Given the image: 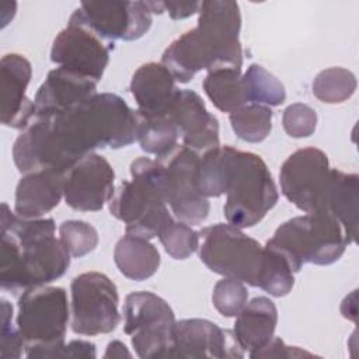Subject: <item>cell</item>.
Segmentation results:
<instances>
[{
  "label": "cell",
  "instance_id": "6da1fadb",
  "mask_svg": "<svg viewBox=\"0 0 359 359\" xmlns=\"http://www.w3.org/2000/svg\"><path fill=\"white\" fill-rule=\"evenodd\" d=\"M136 133V111L116 94L97 93L69 111L35 118L15 139L13 160L24 174L65 172L95 149L132 144Z\"/></svg>",
  "mask_w": 359,
  "mask_h": 359
},
{
  "label": "cell",
  "instance_id": "7a4b0ae2",
  "mask_svg": "<svg viewBox=\"0 0 359 359\" xmlns=\"http://www.w3.org/2000/svg\"><path fill=\"white\" fill-rule=\"evenodd\" d=\"M70 257L55 237L52 217H20L1 203V289L17 293L48 285L65 275Z\"/></svg>",
  "mask_w": 359,
  "mask_h": 359
},
{
  "label": "cell",
  "instance_id": "3957f363",
  "mask_svg": "<svg viewBox=\"0 0 359 359\" xmlns=\"http://www.w3.org/2000/svg\"><path fill=\"white\" fill-rule=\"evenodd\" d=\"M198 14L196 27L175 38L161 56V63L180 83H188L201 70L243 66L238 3L201 1Z\"/></svg>",
  "mask_w": 359,
  "mask_h": 359
},
{
  "label": "cell",
  "instance_id": "277c9868",
  "mask_svg": "<svg viewBox=\"0 0 359 359\" xmlns=\"http://www.w3.org/2000/svg\"><path fill=\"white\" fill-rule=\"evenodd\" d=\"M130 177L115 188L108 201L109 212L125 223L126 234L154 238L172 219L167 208L165 167L161 161L139 157L130 164Z\"/></svg>",
  "mask_w": 359,
  "mask_h": 359
},
{
  "label": "cell",
  "instance_id": "5b68a950",
  "mask_svg": "<svg viewBox=\"0 0 359 359\" xmlns=\"http://www.w3.org/2000/svg\"><path fill=\"white\" fill-rule=\"evenodd\" d=\"M348 244L342 224L331 213L313 212L282 223L265 245L280 252L296 273L304 264H334Z\"/></svg>",
  "mask_w": 359,
  "mask_h": 359
},
{
  "label": "cell",
  "instance_id": "8992f818",
  "mask_svg": "<svg viewBox=\"0 0 359 359\" xmlns=\"http://www.w3.org/2000/svg\"><path fill=\"white\" fill-rule=\"evenodd\" d=\"M278 188L265 161L255 153L234 149L223 212L227 223L252 227L276 205Z\"/></svg>",
  "mask_w": 359,
  "mask_h": 359
},
{
  "label": "cell",
  "instance_id": "52a82bcc",
  "mask_svg": "<svg viewBox=\"0 0 359 359\" xmlns=\"http://www.w3.org/2000/svg\"><path fill=\"white\" fill-rule=\"evenodd\" d=\"M69 302L60 286H35L22 292L17 303L15 324L25 342L27 358H49L65 344Z\"/></svg>",
  "mask_w": 359,
  "mask_h": 359
},
{
  "label": "cell",
  "instance_id": "ba28073f",
  "mask_svg": "<svg viewBox=\"0 0 359 359\" xmlns=\"http://www.w3.org/2000/svg\"><path fill=\"white\" fill-rule=\"evenodd\" d=\"M199 258L215 273L258 286L264 268V247L230 223H216L199 231Z\"/></svg>",
  "mask_w": 359,
  "mask_h": 359
},
{
  "label": "cell",
  "instance_id": "9c48e42d",
  "mask_svg": "<svg viewBox=\"0 0 359 359\" xmlns=\"http://www.w3.org/2000/svg\"><path fill=\"white\" fill-rule=\"evenodd\" d=\"M123 331L139 358H168L175 316L160 296L142 290L125 297Z\"/></svg>",
  "mask_w": 359,
  "mask_h": 359
},
{
  "label": "cell",
  "instance_id": "30bf717a",
  "mask_svg": "<svg viewBox=\"0 0 359 359\" xmlns=\"http://www.w3.org/2000/svg\"><path fill=\"white\" fill-rule=\"evenodd\" d=\"M72 330L79 335L112 332L121 321L116 285L101 272H84L70 285Z\"/></svg>",
  "mask_w": 359,
  "mask_h": 359
},
{
  "label": "cell",
  "instance_id": "8fae6325",
  "mask_svg": "<svg viewBox=\"0 0 359 359\" xmlns=\"http://www.w3.org/2000/svg\"><path fill=\"white\" fill-rule=\"evenodd\" d=\"M332 168L327 154L317 147L292 153L279 171L285 198L304 213L325 212Z\"/></svg>",
  "mask_w": 359,
  "mask_h": 359
},
{
  "label": "cell",
  "instance_id": "7c38bea8",
  "mask_svg": "<svg viewBox=\"0 0 359 359\" xmlns=\"http://www.w3.org/2000/svg\"><path fill=\"white\" fill-rule=\"evenodd\" d=\"M87 27L105 41H135L142 38L153 22L146 1H84L69 18Z\"/></svg>",
  "mask_w": 359,
  "mask_h": 359
},
{
  "label": "cell",
  "instance_id": "4fadbf2b",
  "mask_svg": "<svg viewBox=\"0 0 359 359\" xmlns=\"http://www.w3.org/2000/svg\"><path fill=\"white\" fill-rule=\"evenodd\" d=\"M199 154L185 146H177L165 161L167 205L171 208L175 219L189 226L201 224L209 215V201L202 196L195 187V170Z\"/></svg>",
  "mask_w": 359,
  "mask_h": 359
},
{
  "label": "cell",
  "instance_id": "5bb4252c",
  "mask_svg": "<svg viewBox=\"0 0 359 359\" xmlns=\"http://www.w3.org/2000/svg\"><path fill=\"white\" fill-rule=\"evenodd\" d=\"M111 49L114 43L87 27L69 21L53 39L50 60L98 83L108 66Z\"/></svg>",
  "mask_w": 359,
  "mask_h": 359
},
{
  "label": "cell",
  "instance_id": "9a60e30c",
  "mask_svg": "<svg viewBox=\"0 0 359 359\" xmlns=\"http://www.w3.org/2000/svg\"><path fill=\"white\" fill-rule=\"evenodd\" d=\"M115 172L107 158L90 153L63 174V198L80 212L101 210L115 191Z\"/></svg>",
  "mask_w": 359,
  "mask_h": 359
},
{
  "label": "cell",
  "instance_id": "2e32d148",
  "mask_svg": "<svg viewBox=\"0 0 359 359\" xmlns=\"http://www.w3.org/2000/svg\"><path fill=\"white\" fill-rule=\"evenodd\" d=\"M233 331L203 318L175 321L168 358H244Z\"/></svg>",
  "mask_w": 359,
  "mask_h": 359
},
{
  "label": "cell",
  "instance_id": "e0dca14e",
  "mask_svg": "<svg viewBox=\"0 0 359 359\" xmlns=\"http://www.w3.org/2000/svg\"><path fill=\"white\" fill-rule=\"evenodd\" d=\"M167 112L180 130L182 146L199 156L220 146L219 122L195 91L178 90Z\"/></svg>",
  "mask_w": 359,
  "mask_h": 359
},
{
  "label": "cell",
  "instance_id": "ac0fdd59",
  "mask_svg": "<svg viewBox=\"0 0 359 359\" xmlns=\"http://www.w3.org/2000/svg\"><path fill=\"white\" fill-rule=\"evenodd\" d=\"M1 73V123L25 129L35 118V105L27 97L32 67L20 53H7L0 62Z\"/></svg>",
  "mask_w": 359,
  "mask_h": 359
},
{
  "label": "cell",
  "instance_id": "d6986e66",
  "mask_svg": "<svg viewBox=\"0 0 359 359\" xmlns=\"http://www.w3.org/2000/svg\"><path fill=\"white\" fill-rule=\"evenodd\" d=\"M95 90L97 81L59 66L48 73L34 97L35 118L69 111L97 94Z\"/></svg>",
  "mask_w": 359,
  "mask_h": 359
},
{
  "label": "cell",
  "instance_id": "ffe728a7",
  "mask_svg": "<svg viewBox=\"0 0 359 359\" xmlns=\"http://www.w3.org/2000/svg\"><path fill=\"white\" fill-rule=\"evenodd\" d=\"M63 174L55 170L24 174L15 188L14 212L20 217L38 219L53 210L63 198Z\"/></svg>",
  "mask_w": 359,
  "mask_h": 359
},
{
  "label": "cell",
  "instance_id": "44dd1931",
  "mask_svg": "<svg viewBox=\"0 0 359 359\" xmlns=\"http://www.w3.org/2000/svg\"><path fill=\"white\" fill-rule=\"evenodd\" d=\"M177 91L175 79L161 62L142 65L130 80V93L137 104V111L146 114L165 112Z\"/></svg>",
  "mask_w": 359,
  "mask_h": 359
},
{
  "label": "cell",
  "instance_id": "7402d4cb",
  "mask_svg": "<svg viewBox=\"0 0 359 359\" xmlns=\"http://www.w3.org/2000/svg\"><path fill=\"white\" fill-rule=\"evenodd\" d=\"M278 324V309L265 296H258L247 302L244 309L236 316L233 334L238 345L248 355L266 345Z\"/></svg>",
  "mask_w": 359,
  "mask_h": 359
},
{
  "label": "cell",
  "instance_id": "603a6c76",
  "mask_svg": "<svg viewBox=\"0 0 359 359\" xmlns=\"http://www.w3.org/2000/svg\"><path fill=\"white\" fill-rule=\"evenodd\" d=\"M358 175L332 168L325 212L331 213L344 227L348 243H356L358 234Z\"/></svg>",
  "mask_w": 359,
  "mask_h": 359
},
{
  "label": "cell",
  "instance_id": "cb8c5ba5",
  "mask_svg": "<svg viewBox=\"0 0 359 359\" xmlns=\"http://www.w3.org/2000/svg\"><path fill=\"white\" fill-rule=\"evenodd\" d=\"M114 261L128 279L144 280L157 272L161 258L158 250L147 238L125 234L114 248Z\"/></svg>",
  "mask_w": 359,
  "mask_h": 359
},
{
  "label": "cell",
  "instance_id": "d4e9b609",
  "mask_svg": "<svg viewBox=\"0 0 359 359\" xmlns=\"http://www.w3.org/2000/svg\"><path fill=\"white\" fill-rule=\"evenodd\" d=\"M136 140L143 151L163 158L177 147V142L181 135L167 111L158 114H146L136 109Z\"/></svg>",
  "mask_w": 359,
  "mask_h": 359
},
{
  "label": "cell",
  "instance_id": "484cf974",
  "mask_svg": "<svg viewBox=\"0 0 359 359\" xmlns=\"http://www.w3.org/2000/svg\"><path fill=\"white\" fill-rule=\"evenodd\" d=\"M234 147L219 146L199 157L195 170L196 191L205 198H217L226 194Z\"/></svg>",
  "mask_w": 359,
  "mask_h": 359
},
{
  "label": "cell",
  "instance_id": "4316f807",
  "mask_svg": "<svg viewBox=\"0 0 359 359\" xmlns=\"http://www.w3.org/2000/svg\"><path fill=\"white\" fill-rule=\"evenodd\" d=\"M203 90L212 104L222 112L231 114L247 104L241 83V69L219 67L208 72L203 80Z\"/></svg>",
  "mask_w": 359,
  "mask_h": 359
},
{
  "label": "cell",
  "instance_id": "83f0119b",
  "mask_svg": "<svg viewBox=\"0 0 359 359\" xmlns=\"http://www.w3.org/2000/svg\"><path fill=\"white\" fill-rule=\"evenodd\" d=\"M241 83L247 104L278 107L285 102L286 91L283 84L261 65L252 63L241 74Z\"/></svg>",
  "mask_w": 359,
  "mask_h": 359
},
{
  "label": "cell",
  "instance_id": "f1b7e54d",
  "mask_svg": "<svg viewBox=\"0 0 359 359\" xmlns=\"http://www.w3.org/2000/svg\"><path fill=\"white\" fill-rule=\"evenodd\" d=\"M230 125L238 139L259 143L272 129V109L266 105L245 104L230 114Z\"/></svg>",
  "mask_w": 359,
  "mask_h": 359
},
{
  "label": "cell",
  "instance_id": "f546056e",
  "mask_svg": "<svg viewBox=\"0 0 359 359\" xmlns=\"http://www.w3.org/2000/svg\"><path fill=\"white\" fill-rule=\"evenodd\" d=\"M355 74L344 67H328L321 70L311 84L317 100L325 104H341L349 100L356 90Z\"/></svg>",
  "mask_w": 359,
  "mask_h": 359
},
{
  "label": "cell",
  "instance_id": "4dcf8cb0",
  "mask_svg": "<svg viewBox=\"0 0 359 359\" xmlns=\"http://www.w3.org/2000/svg\"><path fill=\"white\" fill-rule=\"evenodd\" d=\"M264 268L258 287L273 297L286 296L294 285V272L287 259L276 250L264 247Z\"/></svg>",
  "mask_w": 359,
  "mask_h": 359
},
{
  "label": "cell",
  "instance_id": "1f68e13d",
  "mask_svg": "<svg viewBox=\"0 0 359 359\" xmlns=\"http://www.w3.org/2000/svg\"><path fill=\"white\" fill-rule=\"evenodd\" d=\"M157 237L165 252L174 259H187L199 247V233L174 217L161 229Z\"/></svg>",
  "mask_w": 359,
  "mask_h": 359
},
{
  "label": "cell",
  "instance_id": "d6a6232c",
  "mask_svg": "<svg viewBox=\"0 0 359 359\" xmlns=\"http://www.w3.org/2000/svg\"><path fill=\"white\" fill-rule=\"evenodd\" d=\"M59 238L73 258L93 252L98 244V231L83 220H65L59 226Z\"/></svg>",
  "mask_w": 359,
  "mask_h": 359
},
{
  "label": "cell",
  "instance_id": "836d02e7",
  "mask_svg": "<svg viewBox=\"0 0 359 359\" xmlns=\"http://www.w3.org/2000/svg\"><path fill=\"white\" fill-rule=\"evenodd\" d=\"M248 302V290L241 280L223 278L212 292L215 309L224 317H236Z\"/></svg>",
  "mask_w": 359,
  "mask_h": 359
},
{
  "label": "cell",
  "instance_id": "e575fe53",
  "mask_svg": "<svg viewBox=\"0 0 359 359\" xmlns=\"http://www.w3.org/2000/svg\"><path fill=\"white\" fill-rule=\"evenodd\" d=\"M282 125L290 137H309L317 128V112L303 102L290 104L283 111Z\"/></svg>",
  "mask_w": 359,
  "mask_h": 359
},
{
  "label": "cell",
  "instance_id": "d590c367",
  "mask_svg": "<svg viewBox=\"0 0 359 359\" xmlns=\"http://www.w3.org/2000/svg\"><path fill=\"white\" fill-rule=\"evenodd\" d=\"M25 351V342L17 324H13V306L1 299V332H0V358H20Z\"/></svg>",
  "mask_w": 359,
  "mask_h": 359
},
{
  "label": "cell",
  "instance_id": "8d00e7d4",
  "mask_svg": "<svg viewBox=\"0 0 359 359\" xmlns=\"http://www.w3.org/2000/svg\"><path fill=\"white\" fill-rule=\"evenodd\" d=\"M313 353L306 352L297 346H287L280 338L272 337V339L259 348L258 351L250 353V358H296V356H311Z\"/></svg>",
  "mask_w": 359,
  "mask_h": 359
},
{
  "label": "cell",
  "instance_id": "74e56055",
  "mask_svg": "<svg viewBox=\"0 0 359 359\" xmlns=\"http://www.w3.org/2000/svg\"><path fill=\"white\" fill-rule=\"evenodd\" d=\"M95 345L84 339H73L56 348L49 358H95Z\"/></svg>",
  "mask_w": 359,
  "mask_h": 359
},
{
  "label": "cell",
  "instance_id": "f35d334b",
  "mask_svg": "<svg viewBox=\"0 0 359 359\" xmlns=\"http://www.w3.org/2000/svg\"><path fill=\"white\" fill-rule=\"evenodd\" d=\"M201 1H161L163 11H167L170 18L182 20L198 13Z\"/></svg>",
  "mask_w": 359,
  "mask_h": 359
},
{
  "label": "cell",
  "instance_id": "ab89813d",
  "mask_svg": "<svg viewBox=\"0 0 359 359\" xmlns=\"http://www.w3.org/2000/svg\"><path fill=\"white\" fill-rule=\"evenodd\" d=\"M132 353L128 351L126 345L121 341H112L108 344L104 358H130Z\"/></svg>",
  "mask_w": 359,
  "mask_h": 359
}]
</instances>
